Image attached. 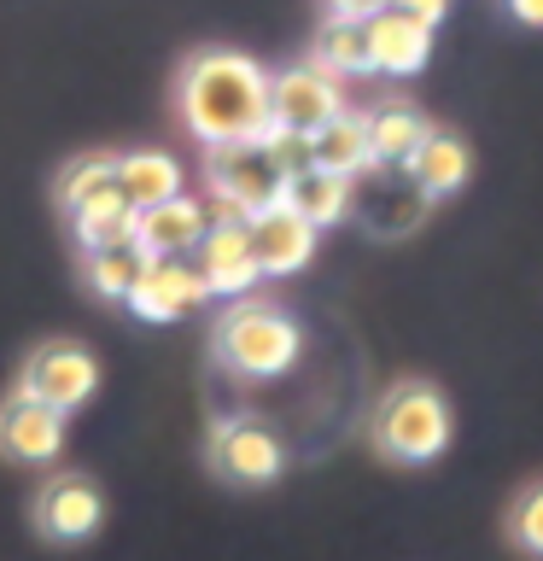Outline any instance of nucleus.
<instances>
[{"mask_svg":"<svg viewBox=\"0 0 543 561\" xmlns=\"http://www.w3.org/2000/svg\"><path fill=\"white\" fill-rule=\"evenodd\" d=\"M175 117L199 147L257 140L269 129V70L252 53L205 47L175 70Z\"/></svg>","mask_w":543,"mask_h":561,"instance_id":"f257e3e1","label":"nucleus"},{"mask_svg":"<svg viewBox=\"0 0 543 561\" xmlns=\"http://www.w3.org/2000/svg\"><path fill=\"white\" fill-rule=\"evenodd\" d=\"M210 351L228 375L240 380H275L287 375L304 351V333L280 305H263V298H228V310L217 316V333H210Z\"/></svg>","mask_w":543,"mask_h":561,"instance_id":"f03ea898","label":"nucleus"},{"mask_svg":"<svg viewBox=\"0 0 543 561\" xmlns=\"http://www.w3.org/2000/svg\"><path fill=\"white\" fill-rule=\"evenodd\" d=\"M450 403L432 380H397L392 392L374 403V445L392 462H432L450 450Z\"/></svg>","mask_w":543,"mask_h":561,"instance_id":"7ed1b4c3","label":"nucleus"},{"mask_svg":"<svg viewBox=\"0 0 543 561\" xmlns=\"http://www.w3.org/2000/svg\"><path fill=\"white\" fill-rule=\"evenodd\" d=\"M18 392H30L47 410H82L88 398L100 392V357L82 340H42L18 368Z\"/></svg>","mask_w":543,"mask_h":561,"instance_id":"20e7f679","label":"nucleus"},{"mask_svg":"<svg viewBox=\"0 0 543 561\" xmlns=\"http://www.w3.org/2000/svg\"><path fill=\"white\" fill-rule=\"evenodd\" d=\"M205 193L245 210V222H252L263 205H280L287 175L263 152V140H222V147H205Z\"/></svg>","mask_w":543,"mask_h":561,"instance_id":"39448f33","label":"nucleus"},{"mask_svg":"<svg viewBox=\"0 0 543 561\" xmlns=\"http://www.w3.org/2000/svg\"><path fill=\"white\" fill-rule=\"evenodd\" d=\"M427 205H432L427 193L392 164H368L362 175H350V217H362L368 234H380V240L415 234V222L427 217Z\"/></svg>","mask_w":543,"mask_h":561,"instance_id":"423d86ee","label":"nucleus"},{"mask_svg":"<svg viewBox=\"0 0 543 561\" xmlns=\"http://www.w3.org/2000/svg\"><path fill=\"white\" fill-rule=\"evenodd\" d=\"M339 112H345V82H333L327 70H315V65L269 70V123H280V129L315 135Z\"/></svg>","mask_w":543,"mask_h":561,"instance_id":"0eeeda50","label":"nucleus"},{"mask_svg":"<svg viewBox=\"0 0 543 561\" xmlns=\"http://www.w3.org/2000/svg\"><path fill=\"white\" fill-rule=\"evenodd\" d=\"M210 468L234 485H269V480H280V468H287V445H280L263 421L228 415V421H217V433H210Z\"/></svg>","mask_w":543,"mask_h":561,"instance_id":"6e6552de","label":"nucleus"},{"mask_svg":"<svg viewBox=\"0 0 543 561\" xmlns=\"http://www.w3.org/2000/svg\"><path fill=\"white\" fill-rule=\"evenodd\" d=\"M100 520H105V497H100V485L88 480V473L59 468V473L42 480V491H35V526H42V538H53V543L94 538Z\"/></svg>","mask_w":543,"mask_h":561,"instance_id":"1a4fd4ad","label":"nucleus"},{"mask_svg":"<svg viewBox=\"0 0 543 561\" xmlns=\"http://www.w3.org/2000/svg\"><path fill=\"white\" fill-rule=\"evenodd\" d=\"M59 450H65V415L12 386L0 398V456L24 468H47V462H59Z\"/></svg>","mask_w":543,"mask_h":561,"instance_id":"9d476101","label":"nucleus"},{"mask_svg":"<svg viewBox=\"0 0 543 561\" xmlns=\"http://www.w3.org/2000/svg\"><path fill=\"white\" fill-rule=\"evenodd\" d=\"M210 298L205 275L193 257H152L147 275H140V287L129 293V310L140 316V322H182V316H193Z\"/></svg>","mask_w":543,"mask_h":561,"instance_id":"9b49d317","label":"nucleus"},{"mask_svg":"<svg viewBox=\"0 0 543 561\" xmlns=\"http://www.w3.org/2000/svg\"><path fill=\"white\" fill-rule=\"evenodd\" d=\"M193 263H199L210 298H252V287L263 280L245 222H210L205 240H199V252H193Z\"/></svg>","mask_w":543,"mask_h":561,"instance_id":"f8f14e48","label":"nucleus"},{"mask_svg":"<svg viewBox=\"0 0 543 561\" xmlns=\"http://www.w3.org/2000/svg\"><path fill=\"white\" fill-rule=\"evenodd\" d=\"M368 35V65H374V77H420L432 59V24H420L409 12H392L380 7L374 18L362 24Z\"/></svg>","mask_w":543,"mask_h":561,"instance_id":"ddd939ff","label":"nucleus"},{"mask_svg":"<svg viewBox=\"0 0 543 561\" xmlns=\"http://www.w3.org/2000/svg\"><path fill=\"white\" fill-rule=\"evenodd\" d=\"M245 234H252V257H257L263 275H298V270L315 257V240H322L287 199H280V205H263L257 217L245 222Z\"/></svg>","mask_w":543,"mask_h":561,"instance_id":"4468645a","label":"nucleus"},{"mask_svg":"<svg viewBox=\"0 0 543 561\" xmlns=\"http://www.w3.org/2000/svg\"><path fill=\"white\" fill-rule=\"evenodd\" d=\"M205 205L193 199V193H170V199L147 205L135 217V240L147 257H193L205 240Z\"/></svg>","mask_w":543,"mask_h":561,"instance_id":"2eb2a0df","label":"nucleus"},{"mask_svg":"<svg viewBox=\"0 0 543 561\" xmlns=\"http://www.w3.org/2000/svg\"><path fill=\"white\" fill-rule=\"evenodd\" d=\"M403 175H409L427 199H450V193H462L467 175H473V147L450 129H427V140L403 158Z\"/></svg>","mask_w":543,"mask_h":561,"instance_id":"dca6fc26","label":"nucleus"},{"mask_svg":"<svg viewBox=\"0 0 543 561\" xmlns=\"http://www.w3.org/2000/svg\"><path fill=\"white\" fill-rule=\"evenodd\" d=\"M310 158H315V170H327V175H362L368 164H374V152H368V117L362 112H345L339 117H327L322 129L310 135Z\"/></svg>","mask_w":543,"mask_h":561,"instance_id":"f3484780","label":"nucleus"},{"mask_svg":"<svg viewBox=\"0 0 543 561\" xmlns=\"http://www.w3.org/2000/svg\"><path fill=\"white\" fill-rule=\"evenodd\" d=\"M117 193L129 199L135 210H147L170 193H187L182 187V164L175 152H158V147H135V152H117Z\"/></svg>","mask_w":543,"mask_h":561,"instance_id":"a211bd4d","label":"nucleus"},{"mask_svg":"<svg viewBox=\"0 0 543 561\" xmlns=\"http://www.w3.org/2000/svg\"><path fill=\"white\" fill-rule=\"evenodd\" d=\"M362 117H368V152H374V164H392V170H403V158H409L432 129L409 100H380L374 112H362Z\"/></svg>","mask_w":543,"mask_h":561,"instance_id":"6ab92c4d","label":"nucleus"},{"mask_svg":"<svg viewBox=\"0 0 543 561\" xmlns=\"http://www.w3.org/2000/svg\"><path fill=\"white\" fill-rule=\"evenodd\" d=\"M147 263L152 257L140 252V240H117V245H100V252H82V275L100 298L129 305V293L140 287V275H147Z\"/></svg>","mask_w":543,"mask_h":561,"instance_id":"aec40b11","label":"nucleus"},{"mask_svg":"<svg viewBox=\"0 0 543 561\" xmlns=\"http://www.w3.org/2000/svg\"><path fill=\"white\" fill-rule=\"evenodd\" d=\"M280 199H287V205L298 210V217H304V222L315 228V234L350 217V182H345V175H327V170H304V175H292Z\"/></svg>","mask_w":543,"mask_h":561,"instance_id":"412c9836","label":"nucleus"},{"mask_svg":"<svg viewBox=\"0 0 543 561\" xmlns=\"http://www.w3.org/2000/svg\"><path fill=\"white\" fill-rule=\"evenodd\" d=\"M310 65H315V70H327L333 82L374 77V65H368V35H362V24L327 18V24L315 30V42H310Z\"/></svg>","mask_w":543,"mask_h":561,"instance_id":"4be33fe9","label":"nucleus"},{"mask_svg":"<svg viewBox=\"0 0 543 561\" xmlns=\"http://www.w3.org/2000/svg\"><path fill=\"white\" fill-rule=\"evenodd\" d=\"M135 217H140V210L112 187V193H100V199H88L82 210H70V228H77V245H82V252H100V245L135 240Z\"/></svg>","mask_w":543,"mask_h":561,"instance_id":"5701e85b","label":"nucleus"},{"mask_svg":"<svg viewBox=\"0 0 543 561\" xmlns=\"http://www.w3.org/2000/svg\"><path fill=\"white\" fill-rule=\"evenodd\" d=\"M112 187H117V152H77L59 170V205H65V217H70V210H82L88 199H100V193H112Z\"/></svg>","mask_w":543,"mask_h":561,"instance_id":"b1692460","label":"nucleus"},{"mask_svg":"<svg viewBox=\"0 0 543 561\" xmlns=\"http://www.w3.org/2000/svg\"><path fill=\"white\" fill-rule=\"evenodd\" d=\"M508 538H515L525 556L543 561V480L525 485L515 497V508H508Z\"/></svg>","mask_w":543,"mask_h":561,"instance_id":"393cba45","label":"nucleus"},{"mask_svg":"<svg viewBox=\"0 0 543 561\" xmlns=\"http://www.w3.org/2000/svg\"><path fill=\"white\" fill-rule=\"evenodd\" d=\"M263 140V152L275 158V170L287 175H304V170H315V158H310V135H298V129H280V123H269V129L257 135Z\"/></svg>","mask_w":543,"mask_h":561,"instance_id":"a878e982","label":"nucleus"},{"mask_svg":"<svg viewBox=\"0 0 543 561\" xmlns=\"http://www.w3.org/2000/svg\"><path fill=\"white\" fill-rule=\"evenodd\" d=\"M385 7V0H327V18H345V24H368Z\"/></svg>","mask_w":543,"mask_h":561,"instance_id":"bb28decb","label":"nucleus"},{"mask_svg":"<svg viewBox=\"0 0 543 561\" xmlns=\"http://www.w3.org/2000/svg\"><path fill=\"white\" fill-rule=\"evenodd\" d=\"M392 12H409V18H420V24H438V18L450 12V0H385Z\"/></svg>","mask_w":543,"mask_h":561,"instance_id":"cd10ccee","label":"nucleus"},{"mask_svg":"<svg viewBox=\"0 0 543 561\" xmlns=\"http://www.w3.org/2000/svg\"><path fill=\"white\" fill-rule=\"evenodd\" d=\"M508 18L525 30H543V0H508Z\"/></svg>","mask_w":543,"mask_h":561,"instance_id":"c85d7f7f","label":"nucleus"}]
</instances>
